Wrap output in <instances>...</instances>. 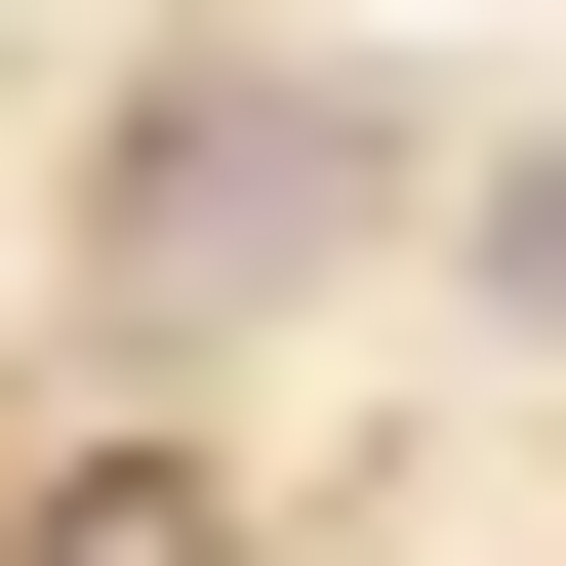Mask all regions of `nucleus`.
Segmentation results:
<instances>
[{"label": "nucleus", "mask_w": 566, "mask_h": 566, "mask_svg": "<svg viewBox=\"0 0 566 566\" xmlns=\"http://www.w3.org/2000/svg\"><path fill=\"white\" fill-rule=\"evenodd\" d=\"M283 243H324V122L202 82V122H163V202H122V283H283Z\"/></svg>", "instance_id": "1"}, {"label": "nucleus", "mask_w": 566, "mask_h": 566, "mask_svg": "<svg viewBox=\"0 0 566 566\" xmlns=\"http://www.w3.org/2000/svg\"><path fill=\"white\" fill-rule=\"evenodd\" d=\"M485 283H526V324H566V163H526V202H485Z\"/></svg>", "instance_id": "2"}]
</instances>
